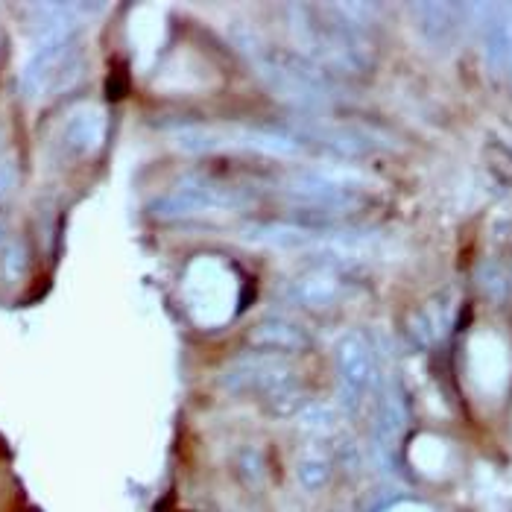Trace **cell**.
Returning a JSON list of instances; mask_svg holds the SVG:
<instances>
[{
	"instance_id": "cell-6",
	"label": "cell",
	"mask_w": 512,
	"mask_h": 512,
	"mask_svg": "<svg viewBox=\"0 0 512 512\" xmlns=\"http://www.w3.org/2000/svg\"><path fill=\"white\" fill-rule=\"evenodd\" d=\"M62 141L74 156H94L106 141V115L94 106L71 112L62 126Z\"/></svg>"
},
{
	"instance_id": "cell-8",
	"label": "cell",
	"mask_w": 512,
	"mask_h": 512,
	"mask_svg": "<svg viewBox=\"0 0 512 512\" xmlns=\"http://www.w3.org/2000/svg\"><path fill=\"white\" fill-rule=\"evenodd\" d=\"M340 378L349 398H355V393H360L369 381V352L355 337L340 343Z\"/></svg>"
},
{
	"instance_id": "cell-11",
	"label": "cell",
	"mask_w": 512,
	"mask_h": 512,
	"mask_svg": "<svg viewBox=\"0 0 512 512\" xmlns=\"http://www.w3.org/2000/svg\"><path fill=\"white\" fill-rule=\"evenodd\" d=\"M328 474H331V466H328V460H322V457H305V460L299 463V480H302L305 489H319V486H325Z\"/></svg>"
},
{
	"instance_id": "cell-2",
	"label": "cell",
	"mask_w": 512,
	"mask_h": 512,
	"mask_svg": "<svg viewBox=\"0 0 512 512\" xmlns=\"http://www.w3.org/2000/svg\"><path fill=\"white\" fill-rule=\"evenodd\" d=\"M173 141L191 153H214V150H261L270 156L299 153V141L287 135L243 129V126H182L173 132Z\"/></svg>"
},
{
	"instance_id": "cell-5",
	"label": "cell",
	"mask_w": 512,
	"mask_h": 512,
	"mask_svg": "<svg viewBox=\"0 0 512 512\" xmlns=\"http://www.w3.org/2000/svg\"><path fill=\"white\" fill-rule=\"evenodd\" d=\"M91 9H100V6H85V3H39V6H33V18H30V36L36 41L33 47L77 39V30Z\"/></svg>"
},
{
	"instance_id": "cell-12",
	"label": "cell",
	"mask_w": 512,
	"mask_h": 512,
	"mask_svg": "<svg viewBox=\"0 0 512 512\" xmlns=\"http://www.w3.org/2000/svg\"><path fill=\"white\" fill-rule=\"evenodd\" d=\"M15 185H18V164L12 156H3L0 158V199L12 194Z\"/></svg>"
},
{
	"instance_id": "cell-3",
	"label": "cell",
	"mask_w": 512,
	"mask_h": 512,
	"mask_svg": "<svg viewBox=\"0 0 512 512\" xmlns=\"http://www.w3.org/2000/svg\"><path fill=\"white\" fill-rule=\"evenodd\" d=\"M252 59L258 65V71L267 77V82L276 88L281 97L305 106V103H314L316 94H319V85L311 77V71L293 59L290 53H278L267 44H252Z\"/></svg>"
},
{
	"instance_id": "cell-13",
	"label": "cell",
	"mask_w": 512,
	"mask_h": 512,
	"mask_svg": "<svg viewBox=\"0 0 512 512\" xmlns=\"http://www.w3.org/2000/svg\"><path fill=\"white\" fill-rule=\"evenodd\" d=\"M6 243H9V235H6V220L0 217V252L6 249Z\"/></svg>"
},
{
	"instance_id": "cell-4",
	"label": "cell",
	"mask_w": 512,
	"mask_h": 512,
	"mask_svg": "<svg viewBox=\"0 0 512 512\" xmlns=\"http://www.w3.org/2000/svg\"><path fill=\"white\" fill-rule=\"evenodd\" d=\"M246 197H240L232 188H217L208 182L199 185H185L170 191L153 205L158 217H188V214H211V211H235L243 205Z\"/></svg>"
},
{
	"instance_id": "cell-1",
	"label": "cell",
	"mask_w": 512,
	"mask_h": 512,
	"mask_svg": "<svg viewBox=\"0 0 512 512\" xmlns=\"http://www.w3.org/2000/svg\"><path fill=\"white\" fill-rule=\"evenodd\" d=\"M85 77V50L77 39L33 47L21 71V94L27 100H47L68 88H74Z\"/></svg>"
},
{
	"instance_id": "cell-10",
	"label": "cell",
	"mask_w": 512,
	"mask_h": 512,
	"mask_svg": "<svg viewBox=\"0 0 512 512\" xmlns=\"http://www.w3.org/2000/svg\"><path fill=\"white\" fill-rule=\"evenodd\" d=\"M27 264H30L27 246L21 240H9L6 249L0 252V270H3V276L9 278V281H18V278L27 273Z\"/></svg>"
},
{
	"instance_id": "cell-7",
	"label": "cell",
	"mask_w": 512,
	"mask_h": 512,
	"mask_svg": "<svg viewBox=\"0 0 512 512\" xmlns=\"http://www.w3.org/2000/svg\"><path fill=\"white\" fill-rule=\"evenodd\" d=\"M334 296H337V284L319 273L290 278L284 287V299L296 308H322V305H331Z\"/></svg>"
},
{
	"instance_id": "cell-9",
	"label": "cell",
	"mask_w": 512,
	"mask_h": 512,
	"mask_svg": "<svg viewBox=\"0 0 512 512\" xmlns=\"http://www.w3.org/2000/svg\"><path fill=\"white\" fill-rule=\"evenodd\" d=\"M252 343L264 346V349H296V346H305V334L287 322H264L255 334H252Z\"/></svg>"
}]
</instances>
